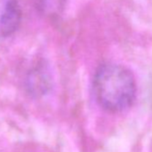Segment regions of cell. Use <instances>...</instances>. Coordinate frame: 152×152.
Returning a JSON list of instances; mask_svg holds the SVG:
<instances>
[{
  "label": "cell",
  "mask_w": 152,
  "mask_h": 152,
  "mask_svg": "<svg viewBox=\"0 0 152 152\" xmlns=\"http://www.w3.org/2000/svg\"><path fill=\"white\" fill-rule=\"evenodd\" d=\"M92 88L99 105L109 112H120L128 108L136 95L132 73L124 66L111 63L98 68Z\"/></svg>",
  "instance_id": "obj_1"
},
{
  "label": "cell",
  "mask_w": 152,
  "mask_h": 152,
  "mask_svg": "<svg viewBox=\"0 0 152 152\" xmlns=\"http://www.w3.org/2000/svg\"><path fill=\"white\" fill-rule=\"evenodd\" d=\"M21 18L17 0H0V38L12 35L17 30Z\"/></svg>",
  "instance_id": "obj_2"
}]
</instances>
